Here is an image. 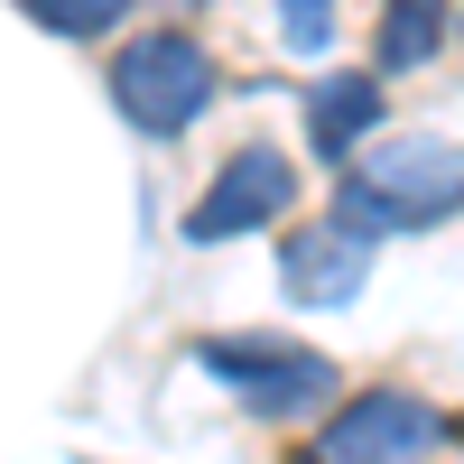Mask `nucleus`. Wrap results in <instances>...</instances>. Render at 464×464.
Masks as SVG:
<instances>
[{
    "label": "nucleus",
    "instance_id": "6e6552de",
    "mask_svg": "<svg viewBox=\"0 0 464 464\" xmlns=\"http://www.w3.org/2000/svg\"><path fill=\"white\" fill-rule=\"evenodd\" d=\"M446 47V0H381V28H372V65L381 74H409Z\"/></svg>",
    "mask_w": 464,
    "mask_h": 464
},
{
    "label": "nucleus",
    "instance_id": "7ed1b4c3",
    "mask_svg": "<svg viewBox=\"0 0 464 464\" xmlns=\"http://www.w3.org/2000/svg\"><path fill=\"white\" fill-rule=\"evenodd\" d=\"M196 362H205L251 418H306V409L334 400V362L306 353V343H279V334H205Z\"/></svg>",
    "mask_w": 464,
    "mask_h": 464
},
{
    "label": "nucleus",
    "instance_id": "1a4fd4ad",
    "mask_svg": "<svg viewBox=\"0 0 464 464\" xmlns=\"http://www.w3.org/2000/svg\"><path fill=\"white\" fill-rule=\"evenodd\" d=\"M19 10L37 28H56V37H111L130 19V0H19Z\"/></svg>",
    "mask_w": 464,
    "mask_h": 464
},
{
    "label": "nucleus",
    "instance_id": "9b49d317",
    "mask_svg": "<svg viewBox=\"0 0 464 464\" xmlns=\"http://www.w3.org/2000/svg\"><path fill=\"white\" fill-rule=\"evenodd\" d=\"M177 10H196V0H177Z\"/></svg>",
    "mask_w": 464,
    "mask_h": 464
},
{
    "label": "nucleus",
    "instance_id": "20e7f679",
    "mask_svg": "<svg viewBox=\"0 0 464 464\" xmlns=\"http://www.w3.org/2000/svg\"><path fill=\"white\" fill-rule=\"evenodd\" d=\"M288 205H297V159L269 140H242L186 205V242H242V232H269Z\"/></svg>",
    "mask_w": 464,
    "mask_h": 464
},
{
    "label": "nucleus",
    "instance_id": "f257e3e1",
    "mask_svg": "<svg viewBox=\"0 0 464 464\" xmlns=\"http://www.w3.org/2000/svg\"><path fill=\"white\" fill-rule=\"evenodd\" d=\"M464 205V140H391L372 159L343 168V223L362 232H418V223H446Z\"/></svg>",
    "mask_w": 464,
    "mask_h": 464
},
{
    "label": "nucleus",
    "instance_id": "f03ea898",
    "mask_svg": "<svg viewBox=\"0 0 464 464\" xmlns=\"http://www.w3.org/2000/svg\"><path fill=\"white\" fill-rule=\"evenodd\" d=\"M111 102L140 140H177L214 102V56L186 28H140L130 47H111Z\"/></svg>",
    "mask_w": 464,
    "mask_h": 464
},
{
    "label": "nucleus",
    "instance_id": "0eeeda50",
    "mask_svg": "<svg viewBox=\"0 0 464 464\" xmlns=\"http://www.w3.org/2000/svg\"><path fill=\"white\" fill-rule=\"evenodd\" d=\"M372 121H381V74H325L306 93V149L334 168H353V140H372Z\"/></svg>",
    "mask_w": 464,
    "mask_h": 464
},
{
    "label": "nucleus",
    "instance_id": "423d86ee",
    "mask_svg": "<svg viewBox=\"0 0 464 464\" xmlns=\"http://www.w3.org/2000/svg\"><path fill=\"white\" fill-rule=\"evenodd\" d=\"M279 279H288L297 306H353L362 279H372V232H362V223H343V214L297 223L288 242H279Z\"/></svg>",
    "mask_w": 464,
    "mask_h": 464
},
{
    "label": "nucleus",
    "instance_id": "39448f33",
    "mask_svg": "<svg viewBox=\"0 0 464 464\" xmlns=\"http://www.w3.org/2000/svg\"><path fill=\"white\" fill-rule=\"evenodd\" d=\"M446 437V418L418 400V391H353L334 418H325V464H418Z\"/></svg>",
    "mask_w": 464,
    "mask_h": 464
},
{
    "label": "nucleus",
    "instance_id": "9d476101",
    "mask_svg": "<svg viewBox=\"0 0 464 464\" xmlns=\"http://www.w3.org/2000/svg\"><path fill=\"white\" fill-rule=\"evenodd\" d=\"M279 28L297 56H325L334 47V0H279Z\"/></svg>",
    "mask_w": 464,
    "mask_h": 464
}]
</instances>
